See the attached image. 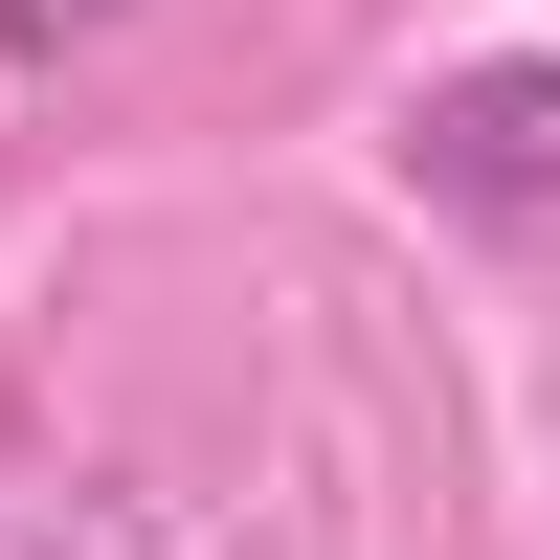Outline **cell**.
Returning a JSON list of instances; mask_svg holds the SVG:
<instances>
[{"instance_id": "cell-1", "label": "cell", "mask_w": 560, "mask_h": 560, "mask_svg": "<svg viewBox=\"0 0 560 560\" xmlns=\"http://www.w3.org/2000/svg\"><path fill=\"white\" fill-rule=\"evenodd\" d=\"M404 179H427L448 224H516V247H560V45L448 68L427 113H404Z\"/></svg>"}, {"instance_id": "cell-2", "label": "cell", "mask_w": 560, "mask_h": 560, "mask_svg": "<svg viewBox=\"0 0 560 560\" xmlns=\"http://www.w3.org/2000/svg\"><path fill=\"white\" fill-rule=\"evenodd\" d=\"M135 0H0V45H23V68H68V45H113Z\"/></svg>"}]
</instances>
